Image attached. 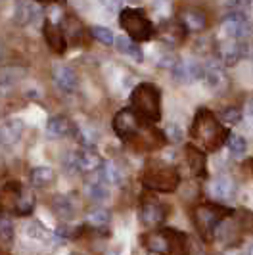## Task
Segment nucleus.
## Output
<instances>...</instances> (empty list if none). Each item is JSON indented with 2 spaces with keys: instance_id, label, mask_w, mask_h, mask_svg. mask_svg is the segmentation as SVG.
I'll return each mask as SVG.
<instances>
[{
  "instance_id": "nucleus-24",
  "label": "nucleus",
  "mask_w": 253,
  "mask_h": 255,
  "mask_svg": "<svg viewBox=\"0 0 253 255\" xmlns=\"http://www.w3.org/2000/svg\"><path fill=\"white\" fill-rule=\"evenodd\" d=\"M54 180H56V171L48 165L33 167L29 171V182L35 188H46V186H50Z\"/></svg>"
},
{
  "instance_id": "nucleus-7",
  "label": "nucleus",
  "mask_w": 253,
  "mask_h": 255,
  "mask_svg": "<svg viewBox=\"0 0 253 255\" xmlns=\"http://www.w3.org/2000/svg\"><path fill=\"white\" fill-rule=\"evenodd\" d=\"M171 215V205L165 204L163 200H159L152 190L144 192L140 196V209L138 217L140 223L148 229H159L163 225L167 217Z\"/></svg>"
},
{
  "instance_id": "nucleus-21",
  "label": "nucleus",
  "mask_w": 253,
  "mask_h": 255,
  "mask_svg": "<svg viewBox=\"0 0 253 255\" xmlns=\"http://www.w3.org/2000/svg\"><path fill=\"white\" fill-rule=\"evenodd\" d=\"M75 128L77 125L65 115H54L46 123V132L50 134L52 138H63V136L75 134Z\"/></svg>"
},
{
  "instance_id": "nucleus-42",
  "label": "nucleus",
  "mask_w": 253,
  "mask_h": 255,
  "mask_svg": "<svg viewBox=\"0 0 253 255\" xmlns=\"http://www.w3.org/2000/svg\"><path fill=\"white\" fill-rule=\"evenodd\" d=\"M125 2H126V4H138L140 0H125Z\"/></svg>"
},
{
  "instance_id": "nucleus-47",
  "label": "nucleus",
  "mask_w": 253,
  "mask_h": 255,
  "mask_svg": "<svg viewBox=\"0 0 253 255\" xmlns=\"http://www.w3.org/2000/svg\"><path fill=\"white\" fill-rule=\"evenodd\" d=\"M252 2H253V0H252Z\"/></svg>"
},
{
  "instance_id": "nucleus-27",
  "label": "nucleus",
  "mask_w": 253,
  "mask_h": 255,
  "mask_svg": "<svg viewBox=\"0 0 253 255\" xmlns=\"http://www.w3.org/2000/svg\"><path fill=\"white\" fill-rule=\"evenodd\" d=\"M100 180H104L106 184H119L123 180V173L114 161H104L100 167Z\"/></svg>"
},
{
  "instance_id": "nucleus-11",
  "label": "nucleus",
  "mask_w": 253,
  "mask_h": 255,
  "mask_svg": "<svg viewBox=\"0 0 253 255\" xmlns=\"http://www.w3.org/2000/svg\"><path fill=\"white\" fill-rule=\"evenodd\" d=\"M42 15V8L35 0H15L13 6V21L17 25L27 27L33 25L38 17Z\"/></svg>"
},
{
  "instance_id": "nucleus-14",
  "label": "nucleus",
  "mask_w": 253,
  "mask_h": 255,
  "mask_svg": "<svg viewBox=\"0 0 253 255\" xmlns=\"http://www.w3.org/2000/svg\"><path fill=\"white\" fill-rule=\"evenodd\" d=\"M178 21L184 25L188 33H202L207 27V15L198 6H184L178 12Z\"/></svg>"
},
{
  "instance_id": "nucleus-46",
  "label": "nucleus",
  "mask_w": 253,
  "mask_h": 255,
  "mask_svg": "<svg viewBox=\"0 0 253 255\" xmlns=\"http://www.w3.org/2000/svg\"><path fill=\"white\" fill-rule=\"evenodd\" d=\"M0 2H2V0H0Z\"/></svg>"
},
{
  "instance_id": "nucleus-35",
  "label": "nucleus",
  "mask_w": 253,
  "mask_h": 255,
  "mask_svg": "<svg viewBox=\"0 0 253 255\" xmlns=\"http://www.w3.org/2000/svg\"><path fill=\"white\" fill-rule=\"evenodd\" d=\"M219 119H221L225 125H238L242 121V110L240 108H234V106L225 108V110L219 114Z\"/></svg>"
},
{
  "instance_id": "nucleus-3",
  "label": "nucleus",
  "mask_w": 253,
  "mask_h": 255,
  "mask_svg": "<svg viewBox=\"0 0 253 255\" xmlns=\"http://www.w3.org/2000/svg\"><path fill=\"white\" fill-rule=\"evenodd\" d=\"M142 186L146 190H152V192L173 194L180 186V173H178L175 167L153 161L142 173Z\"/></svg>"
},
{
  "instance_id": "nucleus-18",
  "label": "nucleus",
  "mask_w": 253,
  "mask_h": 255,
  "mask_svg": "<svg viewBox=\"0 0 253 255\" xmlns=\"http://www.w3.org/2000/svg\"><path fill=\"white\" fill-rule=\"evenodd\" d=\"M52 79L56 83V87L63 92H75L77 87H79V79H77V73L69 67V65H54L52 67Z\"/></svg>"
},
{
  "instance_id": "nucleus-16",
  "label": "nucleus",
  "mask_w": 253,
  "mask_h": 255,
  "mask_svg": "<svg viewBox=\"0 0 253 255\" xmlns=\"http://www.w3.org/2000/svg\"><path fill=\"white\" fill-rule=\"evenodd\" d=\"M184 157H186V163H188L194 177H200V179L207 177V159H205V153L200 146L186 144L184 146Z\"/></svg>"
},
{
  "instance_id": "nucleus-34",
  "label": "nucleus",
  "mask_w": 253,
  "mask_h": 255,
  "mask_svg": "<svg viewBox=\"0 0 253 255\" xmlns=\"http://www.w3.org/2000/svg\"><path fill=\"white\" fill-rule=\"evenodd\" d=\"M63 33H65V37L73 38L75 42H81V38H83V27L79 21H75L73 17H67L65 19V25H63Z\"/></svg>"
},
{
  "instance_id": "nucleus-32",
  "label": "nucleus",
  "mask_w": 253,
  "mask_h": 255,
  "mask_svg": "<svg viewBox=\"0 0 253 255\" xmlns=\"http://www.w3.org/2000/svg\"><path fill=\"white\" fill-rule=\"evenodd\" d=\"M227 146L232 155H244L246 150H248V142H246V138L240 136V134H236V132H230V134H228Z\"/></svg>"
},
{
  "instance_id": "nucleus-5",
  "label": "nucleus",
  "mask_w": 253,
  "mask_h": 255,
  "mask_svg": "<svg viewBox=\"0 0 253 255\" xmlns=\"http://www.w3.org/2000/svg\"><path fill=\"white\" fill-rule=\"evenodd\" d=\"M232 215V211L227 207H221L215 204H202L194 207V225L198 234L202 236L203 240H211L215 238V232L219 229V225Z\"/></svg>"
},
{
  "instance_id": "nucleus-40",
  "label": "nucleus",
  "mask_w": 253,
  "mask_h": 255,
  "mask_svg": "<svg viewBox=\"0 0 253 255\" xmlns=\"http://www.w3.org/2000/svg\"><path fill=\"white\" fill-rule=\"evenodd\" d=\"M246 114H248V117L250 119H253V96L248 100V106H246Z\"/></svg>"
},
{
  "instance_id": "nucleus-2",
  "label": "nucleus",
  "mask_w": 253,
  "mask_h": 255,
  "mask_svg": "<svg viewBox=\"0 0 253 255\" xmlns=\"http://www.w3.org/2000/svg\"><path fill=\"white\" fill-rule=\"evenodd\" d=\"M130 106L146 123L161 119V90L153 83H140L130 94Z\"/></svg>"
},
{
  "instance_id": "nucleus-8",
  "label": "nucleus",
  "mask_w": 253,
  "mask_h": 255,
  "mask_svg": "<svg viewBox=\"0 0 253 255\" xmlns=\"http://www.w3.org/2000/svg\"><path fill=\"white\" fill-rule=\"evenodd\" d=\"M221 33L225 38H236V40H246L252 35V21L244 12L227 13L221 21Z\"/></svg>"
},
{
  "instance_id": "nucleus-12",
  "label": "nucleus",
  "mask_w": 253,
  "mask_h": 255,
  "mask_svg": "<svg viewBox=\"0 0 253 255\" xmlns=\"http://www.w3.org/2000/svg\"><path fill=\"white\" fill-rule=\"evenodd\" d=\"M203 81L207 85V89L213 92H225L228 89V77L225 71V65L219 60L205 64V71H203Z\"/></svg>"
},
{
  "instance_id": "nucleus-38",
  "label": "nucleus",
  "mask_w": 253,
  "mask_h": 255,
  "mask_svg": "<svg viewBox=\"0 0 253 255\" xmlns=\"http://www.w3.org/2000/svg\"><path fill=\"white\" fill-rule=\"evenodd\" d=\"M104 8H108V10H115L117 8V4H119V0H98Z\"/></svg>"
},
{
  "instance_id": "nucleus-43",
  "label": "nucleus",
  "mask_w": 253,
  "mask_h": 255,
  "mask_svg": "<svg viewBox=\"0 0 253 255\" xmlns=\"http://www.w3.org/2000/svg\"><path fill=\"white\" fill-rule=\"evenodd\" d=\"M248 255H253V244L250 246V248H248Z\"/></svg>"
},
{
  "instance_id": "nucleus-6",
  "label": "nucleus",
  "mask_w": 253,
  "mask_h": 255,
  "mask_svg": "<svg viewBox=\"0 0 253 255\" xmlns=\"http://www.w3.org/2000/svg\"><path fill=\"white\" fill-rule=\"evenodd\" d=\"M119 25L126 33V37H130L136 42L152 40L157 33V29L146 17V13L136 10V8H123L119 13Z\"/></svg>"
},
{
  "instance_id": "nucleus-45",
  "label": "nucleus",
  "mask_w": 253,
  "mask_h": 255,
  "mask_svg": "<svg viewBox=\"0 0 253 255\" xmlns=\"http://www.w3.org/2000/svg\"><path fill=\"white\" fill-rule=\"evenodd\" d=\"M73 255H77V254H73Z\"/></svg>"
},
{
  "instance_id": "nucleus-1",
  "label": "nucleus",
  "mask_w": 253,
  "mask_h": 255,
  "mask_svg": "<svg viewBox=\"0 0 253 255\" xmlns=\"http://www.w3.org/2000/svg\"><path fill=\"white\" fill-rule=\"evenodd\" d=\"M228 134L230 132L227 130V127L221 123V119L211 110L200 108L196 112L192 127H190V136L202 150H205V152H217L221 146L227 144Z\"/></svg>"
},
{
  "instance_id": "nucleus-25",
  "label": "nucleus",
  "mask_w": 253,
  "mask_h": 255,
  "mask_svg": "<svg viewBox=\"0 0 253 255\" xmlns=\"http://www.w3.org/2000/svg\"><path fill=\"white\" fill-rule=\"evenodd\" d=\"M115 46H117V50L121 52V54H125V56H128L130 60L138 62V64L144 60V52H142V48L136 44V40H132L130 37L115 38Z\"/></svg>"
},
{
  "instance_id": "nucleus-44",
  "label": "nucleus",
  "mask_w": 253,
  "mask_h": 255,
  "mask_svg": "<svg viewBox=\"0 0 253 255\" xmlns=\"http://www.w3.org/2000/svg\"><path fill=\"white\" fill-rule=\"evenodd\" d=\"M252 163H253V159H252Z\"/></svg>"
},
{
  "instance_id": "nucleus-23",
  "label": "nucleus",
  "mask_w": 253,
  "mask_h": 255,
  "mask_svg": "<svg viewBox=\"0 0 253 255\" xmlns=\"http://www.w3.org/2000/svg\"><path fill=\"white\" fill-rule=\"evenodd\" d=\"M52 211L56 213V217H60L62 221H71L75 215V202L71 196L67 194H60L52 200Z\"/></svg>"
},
{
  "instance_id": "nucleus-28",
  "label": "nucleus",
  "mask_w": 253,
  "mask_h": 255,
  "mask_svg": "<svg viewBox=\"0 0 253 255\" xmlns=\"http://www.w3.org/2000/svg\"><path fill=\"white\" fill-rule=\"evenodd\" d=\"M23 73L25 71L19 69V67H4V69H0V90L13 87L23 77Z\"/></svg>"
},
{
  "instance_id": "nucleus-31",
  "label": "nucleus",
  "mask_w": 253,
  "mask_h": 255,
  "mask_svg": "<svg viewBox=\"0 0 253 255\" xmlns=\"http://www.w3.org/2000/svg\"><path fill=\"white\" fill-rule=\"evenodd\" d=\"M89 35L92 38H96L100 44L104 46H112L115 42V37L114 33H112V29H108V27H102V25H92L89 29Z\"/></svg>"
},
{
  "instance_id": "nucleus-4",
  "label": "nucleus",
  "mask_w": 253,
  "mask_h": 255,
  "mask_svg": "<svg viewBox=\"0 0 253 255\" xmlns=\"http://www.w3.org/2000/svg\"><path fill=\"white\" fill-rule=\"evenodd\" d=\"M35 209V196L25 192L19 182H8L0 190V213H13L19 217L31 215Z\"/></svg>"
},
{
  "instance_id": "nucleus-26",
  "label": "nucleus",
  "mask_w": 253,
  "mask_h": 255,
  "mask_svg": "<svg viewBox=\"0 0 253 255\" xmlns=\"http://www.w3.org/2000/svg\"><path fill=\"white\" fill-rule=\"evenodd\" d=\"M110 223H112V213L108 209H104V207L94 209L87 215V225L92 230H104Z\"/></svg>"
},
{
  "instance_id": "nucleus-22",
  "label": "nucleus",
  "mask_w": 253,
  "mask_h": 255,
  "mask_svg": "<svg viewBox=\"0 0 253 255\" xmlns=\"http://www.w3.org/2000/svg\"><path fill=\"white\" fill-rule=\"evenodd\" d=\"M25 125L21 119H8L0 125V144H15L21 138Z\"/></svg>"
},
{
  "instance_id": "nucleus-36",
  "label": "nucleus",
  "mask_w": 253,
  "mask_h": 255,
  "mask_svg": "<svg viewBox=\"0 0 253 255\" xmlns=\"http://www.w3.org/2000/svg\"><path fill=\"white\" fill-rule=\"evenodd\" d=\"M165 136H167V140L173 142V144H178V142H182V128L175 125V123H169L167 127H165Z\"/></svg>"
},
{
  "instance_id": "nucleus-20",
  "label": "nucleus",
  "mask_w": 253,
  "mask_h": 255,
  "mask_svg": "<svg viewBox=\"0 0 253 255\" xmlns=\"http://www.w3.org/2000/svg\"><path fill=\"white\" fill-rule=\"evenodd\" d=\"M165 255H190L188 236L177 229H167V252Z\"/></svg>"
},
{
  "instance_id": "nucleus-37",
  "label": "nucleus",
  "mask_w": 253,
  "mask_h": 255,
  "mask_svg": "<svg viewBox=\"0 0 253 255\" xmlns=\"http://www.w3.org/2000/svg\"><path fill=\"white\" fill-rule=\"evenodd\" d=\"M252 4H253L252 0H227V6L230 10H234V12H244Z\"/></svg>"
},
{
  "instance_id": "nucleus-17",
  "label": "nucleus",
  "mask_w": 253,
  "mask_h": 255,
  "mask_svg": "<svg viewBox=\"0 0 253 255\" xmlns=\"http://www.w3.org/2000/svg\"><path fill=\"white\" fill-rule=\"evenodd\" d=\"M157 35H159V38L163 40L165 44L177 46V44H180V42L184 40V37H186V29L178 21V17L177 19H167V21H163V23L159 25Z\"/></svg>"
},
{
  "instance_id": "nucleus-13",
  "label": "nucleus",
  "mask_w": 253,
  "mask_h": 255,
  "mask_svg": "<svg viewBox=\"0 0 253 255\" xmlns=\"http://www.w3.org/2000/svg\"><path fill=\"white\" fill-rule=\"evenodd\" d=\"M102 163L104 159L90 148H81L71 153V165L75 171H81V173H94L100 169Z\"/></svg>"
},
{
  "instance_id": "nucleus-39",
  "label": "nucleus",
  "mask_w": 253,
  "mask_h": 255,
  "mask_svg": "<svg viewBox=\"0 0 253 255\" xmlns=\"http://www.w3.org/2000/svg\"><path fill=\"white\" fill-rule=\"evenodd\" d=\"M106 255H123V248H121V246H115L112 250H108Z\"/></svg>"
},
{
  "instance_id": "nucleus-15",
  "label": "nucleus",
  "mask_w": 253,
  "mask_h": 255,
  "mask_svg": "<svg viewBox=\"0 0 253 255\" xmlns=\"http://www.w3.org/2000/svg\"><path fill=\"white\" fill-rule=\"evenodd\" d=\"M42 33L46 38V44L52 52L56 54H63L67 50V37L63 33V27L60 23H54L50 19H44V27H42Z\"/></svg>"
},
{
  "instance_id": "nucleus-10",
  "label": "nucleus",
  "mask_w": 253,
  "mask_h": 255,
  "mask_svg": "<svg viewBox=\"0 0 253 255\" xmlns=\"http://www.w3.org/2000/svg\"><path fill=\"white\" fill-rule=\"evenodd\" d=\"M171 71H173V77L177 79V83L190 85V83L202 81L205 65L200 64V62H196V60H178L177 65H175Z\"/></svg>"
},
{
  "instance_id": "nucleus-19",
  "label": "nucleus",
  "mask_w": 253,
  "mask_h": 255,
  "mask_svg": "<svg viewBox=\"0 0 253 255\" xmlns=\"http://www.w3.org/2000/svg\"><path fill=\"white\" fill-rule=\"evenodd\" d=\"M234 192H236V182L230 179V177H227V175L217 177L209 184V196L213 200H219V202H225V200L234 198Z\"/></svg>"
},
{
  "instance_id": "nucleus-9",
  "label": "nucleus",
  "mask_w": 253,
  "mask_h": 255,
  "mask_svg": "<svg viewBox=\"0 0 253 255\" xmlns=\"http://www.w3.org/2000/svg\"><path fill=\"white\" fill-rule=\"evenodd\" d=\"M217 60L225 67H230V65H236L240 60L246 58L248 54V44L246 40H236V38H225L217 44Z\"/></svg>"
},
{
  "instance_id": "nucleus-29",
  "label": "nucleus",
  "mask_w": 253,
  "mask_h": 255,
  "mask_svg": "<svg viewBox=\"0 0 253 255\" xmlns=\"http://www.w3.org/2000/svg\"><path fill=\"white\" fill-rule=\"evenodd\" d=\"M13 246V225L8 217H0V248L6 252Z\"/></svg>"
},
{
  "instance_id": "nucleus-33",
  "label": "nucleus",
  "mask_w": 253,
  "mask_h": 255,
  "mask_svg": "<svg viewBox=\"0 0 253 255\" xmlns=\"http://www.w3.org/2000/svg\"><path fill=\"white\" fill-rule=\"evenodd\" d=\"M25 232L31 238H35V240H38V242H42V244H50L52 238H56V234H50L46 229H42L38 223H31L25 229Z\"/></svg>"
},
{
  "instance_id": "nucleus-30",
  "label": "nucleus",
  "mask_w": 253,
  "mask_h": 255,
  "mask_svg": "<svg viewBox=\"0 0 253 255\" xmlns=\"http://www.w3.org/2000/svg\"><path fill=\"white\" fill-rule=\"evenodd\" d=\"M87 196H89L92 202H104L110 198V192L106 188V182L104 180H94L87 184Z\"/></svg>"
},
{
  "instance_id": "nucleus-41",
  "label": "nucleus",
  "mask_w": 253,
  "mask_h": 255,
  "mask_svg": "<svg viewBox=\"0 0 253 255\" xmlns=\"http://www.w3.org/2000/svg\"><path fill=\"white\" fill-rule=\"evenodd\" d=\"M40 2H52V4H56V2H58V4H60L62 0H40Z\"/></svg>"
}]
</instances>
